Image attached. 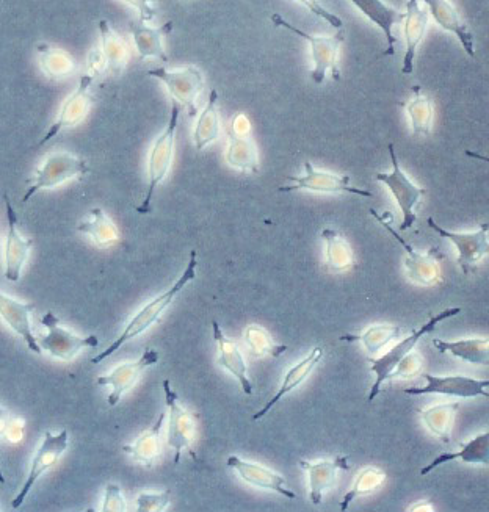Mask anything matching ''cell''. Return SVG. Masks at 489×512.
<instances>
[{"mask_svg":"<svg viewBox=\"0 0 489 512\" xmlns=\"http://www.w3.org/2000/svg\"><path fill=\"white\" fill-rule=\"evenodd\" d=\"M196 268H198V253L193 249L192 253H190L189 264H187L185 270L182 271V275L174 281L170 289L165 290V292L160 293L159 296L153 298L149 303H146L145 306L129 320L126 328L121 332V336L118 337L106 351H102L98 356L93 357L91 362H93V364H99V362L106 361L107 357L115 354L116 351L120 350L127 342L137 339L138 336L145 334L148 329L153 328L157 321L160 320V317H162L163 312L167 311L171 303L176 300V296H178L190 282L195 281Z\"/></svg>","mask_w":489,"mask_h":512,"instance_id":"6da1fadb","label":"cell"},{"mask_svg":"<svg viewBox=\"0 0 489 512\" xmlns=\"http://www.w3.org/2000/svg\"><path fill=\"white\" fill-rule=\"evenodd\" d=\"M273 26L278 29L287 30V32L294 33L301 40H305L311 47L312 62H314V69H312L311 79L317 85H322L325 82L326 74H331L334 82L341 80V69H339V51H341L342 43L345 41L344 30L328 35V37H320V35H311L305 30L298 29L294 24H290L283 16L272 15Z\"/></svg>","mask_w":489,"mask_h":512,"instance_id":"7a4b0ae2","label":"cell"},{"mask_svg":"<svg viewBox=\"0 0 489 512\" xmlns=\"http://www.w3.org/2000/svg\"><path fill=\"white\" fill-rule=\"evenodd\" d=\"M181 107L176 102H171L170 119L162 134L154 140L148 156V192L143 198L142 204L137 206V213L148 215L153 207L154 193L157 187L167 179L170 174L171 163L174 157V143H176V130L179 126Z\"/></svg>","mask_w":489,"mask_h":512,"instance_id":"3957f363","label":"cell"},{"mask_svg":"<svg viewBox=\"0 0 489 512\" xmlns=\"http://www.w3.org/2000/svg\"><path fill=\"white\" fill-rule=\"evenodd\" d=\"M88 173H90V166L82 157L74 156L71 152L66 151L51 152L30 179L29 188H27L22 202L26 204L38 192L60 187L73 179L87 176Z\"/></svg>","mask_w":489,"mask_h":512,"instance_id":"277c9868","label":"cell"},{"mask_svg":"<svg viewBox=\"0 0 489 512\" xmlns=\"http://www.w3.org/2000/svg\"><path fill=\"white\" fill-rule=\"evenodd\" d=\"M458 314H461V307H450V309H446V311L433 315L424 326L411 332L410 337H406L402 342L397 343L391 351H388L384 356L378 357V359H372V361H370V364H372L370 365V372H374L377 376H375L374 386H372L369 395H367V401L372 403V401L378 397L383 384L386 383L388 379L392 378L395 368L399 367L400 362H402L408 354L413 353L414 347H416L417 342H419L422 337L435 331L436 326H438L441 321L447 320V318L457 317Z\"/></svg>","mask_w":489,"mask_h":512,"instance_id":"5b68a950","label":"cell"},{"mask_svg":"<svg viewBox=\"0 0 489 512\" xmlns=\"http://www.w3.org/2000/svg\"><path fill=\"white\" fill-rule=\"evenodd\" d=\"M370 215L405 249L406 276L411 281L419 285H425V287H430V285L438 284L441 281L442 256L438 248L428 249L427 253H417L416 249L392 228V221H394L392 213L386 212L380 215L377 210L370 209Z\"/></svg>","mask_w":489,"mask_h":512,"instance_id":"8992f818","label":"cell"},{"mask_svg":"<svg viewBox=\"0 0 489 512\" xmlns=\"http://www.w3.org/2000/svg\"><path fill=\"white\" fill-rule=\"evenodd\" d=\"M149 77L160 80L163 87L167 88L170 94L171 102L181 107V109L189 110L190 116H195L196 101L204 90L206 79H204L203 71L196 66L189 65L179 69L160 68L148 71Z\"/></svg>","mask_w":489,"mask_h":512,"instance_id":"52a82bcc","label":"cell"},{"mask_svg":"<svg viewBox=\"0 0 489 512\" xmlns=\"http://www.w3.org/2000/svg\"><path fill=\"white\" fill-rule=\"evenodd\" d=\"M163 394L168 408L167 444L174 450V466H178L184 451L196 461L193 442L196 437V417L181 404L178 394L171 387L170 379L163 381Z\"/></svg>","mask_w":489,"mask_h":512,"instance_id":"ba28073f","label":"cell"},{"mask_svg":"<svg viewBox=\"0 0 489 512\" xmlns=\"http://www.w3.org/2000/svg\"><path fill=\"white\" fill-rule=\"evenodd\" d=\"M388 149L392 163L391 173H377L375 179L388 187L389 192L394 196L395 202L399 204L403 215L400 231L405 232L413 228V224L416 223V206L421 202L422 196L427 193V190L417 187L416 184L411 182L410 177L406 176L405 171L400 166L399 159H397L392 143L388 146Z\"/></svg>","mask_w":489,"mask_h":512,"instance_id":"9c48e42d","label":"cell"},{"mask_svg":"<svg viewBox=\"0 0 489 512\" xmlns=\"http://www.w3.org/2000/svg\"><path fill=\"white\" fill-rule=\"evenodd\" d=\"M305 174L303 176H287L289 185H283L278 188L279 193L294 192H312L328 193H348V195L363 196V198H372V192H367L363 188L353 187L350 177L342 174L333 173V171L319 170L311 162H305L303 165Z\"/></svg>","mask_w":489,"mask_h":512,"instance_id":"30bf717a","label":"cell"},{"mask_svg":"<svg viewBox=\"0 0 489 512\" xmlns=\"http://www.w3.org/2000/svg\"><path fill=\"white\" fill-rule=\"evenodd\" d=\"M41 325L48 329V334L38 340V345L58 361L71 362L85 348H98V337L93 334L87 337L77 336L69 329L62 328L54 312H46L41 318Z\"/></svg>","mask_w":489,"mask_h":512,"instance_id":"8fae6325","label":"cell"},{"mask_svg":"<svg viewBox=\"0 0 489 512\" xmlns=\"http://www.w3.org/2000/svg\"><path fill=\"white\" fill-rule=\"evenodd\" d=\"M226 163L243 173L256 174L259 171V151L251 135V123L247 115L237 113L228 126V149Z\"/></svg>","mask_w":489,"mask_h":512,"instance_id":"7c38bea8","label":"cell"},{"mask_svg":"<svg viewBox=\"0 0 489 512\" xmlns=\"http://www.w3.org/2000/svg\"><path fill=\"white\" fill-rule=\"evenodd\" d=\"M93 82H95V77L91 76V74L87 73L80 77L79 85H77L76 90L65 99L54 123L49 127L44 137L38 141L37 148L49 143L52 138L57 137L58 134H62L63 130L76 127L77 124L84 121L85 116L90 112L91 102H93V98H91Z\"/></svg>","mask_w":489,"mask_h":512,"instance_id":"4fadbf2b","label":"cell"},{"mask_svg":"<svg viewBox=\"0 0 489 512\" xmlns=\"http://www.w3.org/2000/svg\"><path fill=\"white\" fill-rule=\"evenodd\" d=\"M69 445L68 430H62L58 434H52L51 431L44 433L43 442L38 447L37 453L33 456L32 464H30L29 476H27L26 483L22 486L19 494L13 498L11 506L18 509L24 503L27 495L32 491L38 480L44 473L48 472L52 467L57 466V462L62 458L66 448Z\"/></svg>","mask_w":489,"mask_h":512,"instance_id":"5bb4252c","label":"cell"},{"mask_svg":"<svg viewBox=\"0 0 489 512\" xmlns=\"http://www.w3.org/2000/svg\"><path fill=\"white\" fill-rule=\"evenodd\" d=\"M427 223L436 234L450 240L458 249V265L464 275H469L475 265L479 264L486 254H489L488 223L482 224L477 232H450L441 228L432 217L428 218Z\"/></svg>","mask_w":489,"mask_h":512,"instance_id":"9a60e30c","label":"cell"},{"mask_svg":"<svg viewBox=\"0 0 489 512\" xmlns=\"http://www.w3.org/2000/svg\"><path fill=\"white\" fill-rule=\"evenodd\" d=\"M427 386L413 387V389H406V395H447V397L458 398H475L485 397L489 398V392L486 389L489 387V379H474L468 376H436L424 375Z\"/></svg>","mask_w":489,"mask_h":512,"instance_id":"2e32d148","label":"cell"},{"mask_svg":"<svg viewBox=\"0 0 489 512\" xmlns=\"http://www.w3.org/2000/svg\"><path fill=\"white\" fill-rule=\"evenodd\" d=\"M159 359V351L154 350V348H148L142 356L138 357L137 361L118 365L109 375L99 376L98 381H96L98 386L112 387V392H110L109 398H107L110 406L113 408V406L120 403L123 395L135 386L138 378L145 372L146 368L154 367L159 362Z\"/></svg>","mask_w":489,"mask_h":512,"instance_id":"e0dca14e","label":"cell"},{"mask_svg":"<svg viewBox=\"0 0 489 512\" xmlns=\"http://www.w3.org/2000/svg\"><path fill=\"white\" fill-rule=\"evenodd\" d=\"M7 206L8 234L5 238L4 265L5 278L11 282H18L21 278L22 268L29 259L33 242L30 238L24 237L19 231V218L16 215L15 207L11 204L10 196H4Z\"/></svg>","mask_w":489,"mask_h":512,"instance_id":"ac0fdd59","label":"cell"},{"mask_svg":"<svg viewBox=\"0 0 489 512\" xmlns=\"http://www.w3.org/2000/svg\"><path fill=\"white\" fill-rule=\"evenodd\" d=\"M226 464L240 476V480L245 481L250 486L275 492V494L289 498V500H297L298 498V495L290 489L286 478L273 472L269 467L262 466L258 462L245 461V459L236 455L229 456L226 459Z\"/></svg>","mask_w":489,"mask_h":512,"instance_id":"d6986e66","label":"cell"},{"mask_svg":"<svg viewBox=\"0 0 489 512\" xmlns=\"http://www.w3.org/2000/svg\"><path fill=\"white\" fill-rule=\"evenodd\" d=\"M301 469L305 470L309 480V500L312 505H320L323 495L333 489L336 484L339 470H350L348 456H336L333 459H320V461H306L301 459Z\"/></svg>","mask_w":489,"mask_h":512,"instance_id":"ffe728a7","label":"cell"},{"mask_svg":"<svg viewBox=\"0 0 489 512\" xmlns=\"http://www.w3.org/2000/svg\"><path fill=\"white\" fill-rule=\"evenodd\" d=\"M212 334H214V342L217 343L218 365L225 368L226 372L231 373L239 381L243 394L253 395V383L248 376L247 362H245L239 345L225 336V332L215 320L212 321Z\"/></svg>","mask_w":489,"mask_h":512,"instance_id":"44dd1931","label":"cell"},{"mask_svg":"<svg viewBox=\"0 0 489 512\" xmlns=\"http://www.w3.org/2000/svg\"><path fill=\"white\" fill-rule=\"evenodd\" d=\"M428 10L421 7L419 0H408L406 2L405 19H403V32H405L406 51L403 57L402 73L410 76L414 71V58H416L417 49L424 41L425 33L428 29Z\"/></svg>","mask_w":489,"mask_h":512,"instance_id":"7402d4cb","label":"cell"},{"mask_svg":"<svg viewBox=\"0 0 489 512\" xmlns=\"http://www.w3.org/2000/svg\"><path fill=\"white\" fill-rule=\"evenodd\" d=\"M350 2L384 33L388 47L383 52V57L394 55L395 44L399 41L395 37L394 27L399 26L400 22H403L405 13L395 10L394 7L386 4L384 0H350Z\"/></svg>","mask_w":489,"mask_h":512,"instance_id":"603a6c76","label":"cell"},{"mask_svg":"<svg viewBox=\"0 0 489 512\" xmlns=\"http://www.w3.org/2000/svg\"><path fill=\"white\" fill-rule=\"evenodd\" d=\"M33 311H35V304L22 303V301L0 292V317L27 343L30 351L40 354L43 350L38 345V340L35 339L32 321H30Z\"/></svg>","mask_w":489,"mask_h":512,"instance_id":"cb8c5ba5","label":"cell"},{"mask_svg":"<svg viewBox=\"0 0 489 512\" xmlns=\"http://www.w3.org/2000/svg\"><path fill=\"white\" fill-rule=\"evenodd\" d=\"M427 5L430 15L435 19L436 24L446 32L453 33L460 41L464 51L469 57H474V35L468 24L463 21L457 8L453 7L450 0H422Z\"/></svg>","mask_w":489,"mask_h":512,"instance_id":"d4e9b609","label":"cell"},{"mask_svg":"<svg viewBox=\"0 0 489 512\" xmlns=\"http://www.w3.org/2000/svg\"><path fill=\"white\" fill-rule=\"evenodd\" d=\"M322 357L323 348L316 347L308 354V356L303 357L300 362H297L294 367H290L289 370H287L286 375H284L281 387H279L278 392L273 395L272 400L267 401L264 408L253 415L254 422L264 419L265 415H269L270 411L275 408L279 401L283 400L286 395H289L290 392H294L297 387H300L301 384L305 383L306 379L309 378V375L314 372V368H316L317 365L320 364V361H322Z\"/></svg>","mask_w":489,"mask_h":512,"instance_id":"484cf974","label":"cell"},{"mask_svg":"<svg viewBox=\"0 0 489 512\" xmlns=\"http://www.w3.org/2000/svg\"><path fill=\"white\" fill-rule=\"evenodd\" d=\"M173 30V21L163 24L159 29L146 26L145 22L131 24L132 38H134L135 49L142 60L156 58L162 62H168L167 51L163 46V38Z\"/></svg>","mask_w":489,"mask_h":512,"instance_id":"4316f807","label":"cell"},{"mask_svg":"<svg viewBox=\"0 0 489 512\" xmlns=\"http://www.w3.org/2000/svg\"><path fill=\"white\" fill-rule=\"evenodd\" d=\"M167 420V412H162L156 425L151 430L145 431L142 436H138L135 442L129 445H123L124 453L131 456L132 461L142 466L153 467L162 451V431L163 423Z\"/></svg>","mask_w":489,"mask_h":512,"instance_id":"83f0119b","label":"cell"},{"mask_svg":"<svg viewBox=\"0 0 489 512\" xmlns=\"http://www.w3.org/2000/svg\"><path fill=\"white\" fill-rule=\"evenodd\" d=\"M460 447V451L441 453V455L436 456L428 466L421 470V475L427 476L428 473L444 466V464H449L450 461H455V459H460V461L466 462V464L489 466V431L474 437L468 444H460Z\"/></svg>","mask_w":489,"mask_h":512,"instance_id":"f1b7e54d","label":"cell"},{"mask_svg":"<svg viewBox=\"0 0 489 512\" xmlns=\"http://www.w3.org/2000/svg\"><path fill=\"white\" fill-rule=\"evenodd\" d=\"M99 35H101V49L106 60L107 71L113 76H121L127 63H129V47L120 33H116L109 21H99Z\"/></svg>","mask_w":489,"mask_h":512,"instance_id":"f546056e","label":"cell"},{"mask_svg":"<svg viewBox=\"0 0 489 512\" xmlns=\"http://www.w3.org/2000/svg\"><path fill=\"white\" fill-rule=\"evenodd\" d=\"M218 91L211 90L206 107L196 119L195 129H193V143L198 151H203L207 146L218 140L221 130L220 109H218Z\"/></svg>","mask_w":489,"mask_h":512,"instance_id":"4dcf8cb0","label":"cell"},{"mask_svg":"<svg viewBox=\"0 0 489 512\" xmlns=\"http://www.w3.org/2000/svg\"><path fill=\"white\" fill-rule=\"evenodd\" d=\"M413 96L403 104L406 115L410 118L411 129L416 137H428L432 134L433 119H435V104L433 99L419 85L413 87Z\"/></svg>","mask_w":489,"mask_h":512,"instance_id":"1f68e13d","label":"cell"},{"mask_svg":"<svg viewBox=\"0 0 489 512\" xmlns=\"http://www.w3.org/2000/svg\"><path fill=\"white\" fill-rule=\"evenodd\" d=\"M77 231L80 234L88 235L99 248H107V246L118 243L121 240V234L118 228H116V224L99 207L90 210L87 220L79 223Z\"/></svg>","mask_w":489,"mask_h":512,"instance_id":"d6a6232c","label":"cell"},{"mask_svg":"<svg viewBox=\"0 0 489 512\" xmlns=\"http://www.w3.org/2000/svg\"><path fill=\"white\" fill-rule=\"evenodd\" d=\"M325 243V262L328 270L333 273H344L355 264L352 246L339 232L331 228H325L320 232Z\"/></svg>","mask_w":489,"mask_h":512,"instance_id":"836d02e7","label":"cell"},{"mask_svg":"<svg viewBox=\"0 0 489 512\" xmlns=\"http://www.w3.org/2000/svg\"><path fill=\"white\" fill-rule=\"evenodd\" d=\"M433 345L439 353L452 354L474 365H489V337L457 340V342L435 339Z\"/></svg>","mask_w":489,"mask_h":512,"instance_id":"e575fe53","label":"cell"},{"mask_svg":"<svg viewBox=\"0 0 489 512\" xmlns=\"http://www.w3.org/2000/svg\"><path fill=\"white\" fill-rule=\"evenodd\" d=\"M37 52L41 71L48 79L62 80L74 73V69H76L74 58L60 47L40 43Z\"/></svg>","mask_w":489,"mask_h":512,"instance_id":"d590c367","label":"cell"},{"mask_svg":"<svg viewBox=\"0 0 489 512\" xmlns=\"http://www.w3.org/2000/svg\"><path fill=\"white\" fill-rule=\"evenodd\" d=\"M460 404L442 403L436 404L433 408L422 411V422L433 436L439 437L444 442H449L450 431H452L453 420L457 414Z\"/></svg>","mask_w":489,"mask_h":512,"instance_id":"8d00e7d4","label":"cell"},{"mask_svg":"<svg viewBox=\"0 0 489 512\" xmlns=\"http://www.w3.org/2000/svg\"><path fill=\"white\" fill-rule=\"evenodd\" d=\"M400 334H402V329L399 326L375 325L370 326L363 334H358V336L348 334V336H342L341 340H344V342H361L366 347L367 353L375 354L383 350L392 340L399 339Z\"/></svg>","mask_w":489,"mask_h":512,"instance_id":"74e56055","label":"cell"},{"mask_svg":"<svg viewBox=\"0 0 489 512\" xmlns=\"http://www.w3.org/2000/svg\"><path fill=\"white\" fill-rule=\"evenodd\" d=\"M243 340L250 348L251 354L256 357H281L287 351L286 345L276 343L270 332L259 325L247 326L243 332Z\"/></svg>","mask_w":489,"mask_h":512,"instance_id":"f35d334b","label":"cell"},{"mask_svg":"<svg viewBox=\"0 0 489 512\" xmlns=\"http://www.w3.org/2000/svg\"><path fill=\"white\" fill-rule=\"evenodd\" d=\"M384 480H386V475H384L383 470L378 469V467H366V469L361 470V472L358 473V478H356L355 483L350 487V491L342 498V511H347L350 505L355 502L356 498L377 491L378 487L384 483Z\"/></svg>","mask_w":489,"mask_h":512,"instance_id":"ab89813d","label":"cell"},{"mask_svg":"<svg viewBox=\"0 0 489 512\" xmlns=\"http://www.w3.org/2000/svg\"><path fill=\"white\" fill-rule=\"evenodd\" d=\"M171 491L142 492L137 497L138 512H162L170 506Z\"/></svg>","mask_w":489,"mask_h":512,"instance_id":"60d3db41","label":"cell"},{"mask_svg":"<svg viewBox=\"0 0 489 512\" xmlns=\"http://www.w3.org/2000/svg\"><path fill=\"white\" fill-rule=\"evenodd\" d=\"M102 512H124L127 511L126 498L118 484H107L106 494H104V505Z\"/></svg>","mask_w":489,"mask_h":512,"instance_id":"b9f144b4","label":"cell"},{"mask_svg":"<svg viewBox=\"0 0 489 512\" xmlns=\"http://www.w3.org/2000/svg\"><path fill=\"white\" fill-rule=\"evenodd\" d=\"M297 2L298 4L303 5V7L308 8L312 15L322 19L326 24H330L334 29H342V26H344L342 19L339 18V16L334 15L333 11L323 7V5L320 4V0H297Z\"/></svg>","mask_w":489,"mask_h":512,"instance_id":"7bdbcfd3","label":"cell"},{"mask_svg":"<svg viewBox=\"0 0 489 512\" xmlns=\"http://www.w3.org/2000/svg\"><path fill=\"white\" fill-rule=\"evenodd\" d=\"M123 2L138 11L140 21L153 22L156 19L157 0H123Z\"/></svg>","mask_w":489,"mask_h":512,"instance_id":"ee69618b","label":"cell"},{"mask_svg":"<svg viewBox=\"0 0 489 512\" xmlns=\"http://www.w3.org/2000/svg\"><path fill=\"white\" fill-rule=\"evenodd\" d=\"M419 367H421V362H419V356L416 354L410 353L408 356L400 362L399 367L395 368L394 375L395 376H403V378H411V376L416 375L419 372Z\"/></svg>","mask_w":489,"mask_h":512,"instance_id":"f6af8a7d","label":"cell"},{"mask_svg":"<svg viewBox=\"0 0 489 512\" xmlns=\"http://www.w3.org/2000/svg\"><path fill=\"white\" fill-rule=\"evenodd\" d=\"M107 73V65L106 60H104V55H102L101 49H93L88 55V74L91 76L99 77L102 74Z\"/></svg>","mask_w":489,"mask_h":512,"instance_id":"bcb514c9","label":"cell"},{"mask_svg":"<svg viewBox=\"0 0 489 512\" xmlns=\"http://www.w3.org/2000/svg\"><path fill=\"white\" fill-rule=\"evenodd\" d=\"M5 436H7L8 440L13 442V444H16V442H21L22 437H24V420L18 419V417L11 419Z\"/></svg>","mask_w":489,"mask_h":512,"instance_id":"7dc6e473","label":"cell"},{"mask_svg":"<svg viewBox=\"0 0 489 512\" xmlns=\"http://www.w3.org/2000/svg\"><path fill=\"white\" fill-rule=\"evenodd\" d=\"M10 420V412H8L7 409L0 408V437L5 436V433H7ZM0 483H5V476L4 473H2V470H0Z\"/></svg>","mask_w":489,"mask_h":512,"instance_id":"c3c4849f","label":"cell"},{"mask_svg":"<svg viewBox=\"0 0 489 512\" xmlns=\"http://www.w3.org/2000/svg\"><path fill=\"white\" fill-rule=\"evenodd\" d=\"M466 156L471 157V159L480 160V162L489 163V157L483 156V154H479V152L466 151Z\"/></svg>","mask_w":489,"mask_h":512,"instance_id":"681fc988","label":"cell"}]
</instances>
